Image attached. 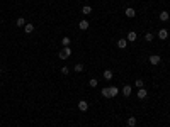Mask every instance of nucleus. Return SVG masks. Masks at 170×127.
<instances>
[{
    "mask_svg": "<svg viewBox=\"0 0 170 127\" xmlns=\"http://www.w3.org/2000/svg\"><path fill=\"white\" fill-rule=\"evenodd\" d=\"M82 14H84V15L92 14V7H90V5H84V7H82Z\"/></svg>",
    "mask_w": 170,
    "mask_h": 127,
    "instance_id": "11",
    "label": "nucleus"
},
{
    "mask_svg": "<svg viewBox=\"0 0 170 127\" xmlns=\"http://www.w3.org/2000/svg\"><path fill=\"white\" fill-rule=\"evenodd\" d=\"M136 15V12H135V9H131V7H128L126 9V17H129V19H133V17Z\"/></svg>",
    "mask_w": 170,
    "mask_h": 127,
    "instance_id": "9",
    "label": "nucleus"
},
{
    "mask_svg": "<svg viewBox=\"0 0 170 127\" xmlns=\"http://www.w3.org/2000/svg\"><path fill=\"white\" fill-rule=\"evenodd\" d=\"M136 95H138V98L140 100H143V98H146V95H148V92L145 88H138V92H136Z\"/></svg>",
    "mask_w": 170,
    "mask_h": 127,
    "instance_id": "5",
    "label": "nucleus"
},
{
    "mask_svg": "<svg viewBox=\"0 0 170 127\" xmlns=\"http://www.w3.org/2000/svg\"><path fill=\"white\" fill-rule=\"evenodd\" d=\"M89 25H90V24H89V20H85V19L78 22V27H80L82 31H87V29H89Z\"/></svg>",
    "mask_w": 170,
    "mask_h": 127,
    "instance_id": "6",
    "label": "nucleus"
},
{
    "mask_svg": "<svg viewBox=\"0 0 170 127\" xmlns=\"http://www.w3.org/2000/svg\"><path fill=\"white\" fill-rule=\"evenodd\" d=\"M168 19H170V14L167 12V10L160 12V20H162V22H165V20H168Z\"/></svg>",
    "mask_w": 170,
    "mask_h": 127,
    "instance_id": "8",
    "label": "nucleus"
},
{
    "mask_svg": "<svg viewBox=\"0 0 170 127\" xmlns=\"http://www.w3.org/2000/svg\"><path fill=\"white\" fill-rule=\"evenodd\" d=\"M104 78H106V80H112V71L106 70V71H104Z\"/></svg>",
    "mask_w": 170,
    "mask_h": 127,
    "instance_id": "15",
    "label": "nucleus"
},
{
    "mask_svg": "<svg viewBox=\"0 0 170 127\" xmlns=\"http://www.w3.org/2000/svg\"><path fill=\"white\" fill-rule=\"evenodd\" d=\"M136 37H138V36H136V32H135V31H131V32L128 34V37H126V39H128L129 42H133V41H136Z\"/></svg>",
    "mask_w": 170,
    "mask_h": 127,
    "instance_id": "13",
    "label": "nucleus"
},
{
    "mask_svg": "<svg viewBox=\"0 0 170 127\" xmlns=\"http://www.w3.org/2000/svg\"><path fill=\"white\" fill-rule=\"evenodd\" d=\"M135 85L138 86V88H143V80L141 78H136V81H135Z\"/></svg>",
    "mask_w": 170,
    "mask_h": 127,
    "instance_id": "19",
    "label": "nucleus"
},
{
    "mask_svg": "<svg viewBox=\"0 0 170 127\" xmlns=\"http://www.w3.org/2000/svg\"><path fill=\"white\" fill-rule=\"evenodd\" d=\"M160 61H162V58L158 56V54H151L150 56V63L151 64H160Z\"/></svg>",
    "mask_w": 170,
    "mask_h": 127,
    "instance_id": "3",
    "label": "nucleus"
},
{
    "mask_svg": "<svg viewBox=\"0 0 170 127\" xmlns=\"http://www.w3.org/2000/svg\"><path fill=\"white\" fill-rule=\"evenodd\" d=\"M70 54H71V49L68 48V46H65V48L61 49L60 53H58V58H60V59H66V58L70 56Z\"/></svg>",
    "mask_w": 170,
    "mask_h": 127,
    "instance_id": "2",
    "label": "nucleus"
},
{
    "mask_svg": "<svg viewBox=\"0 0 170 127\" xmlns=\"http://www.w3.org/2000/svg\"><path fill=\"white\" fill-rule=\"evenodd\" d=\"M75 71H78V73H80V71H84V64H82V63L75 64Z\"/></svg>",
    "mask_w": 170,
    "mask_h": 127,
    "instance_id": "20",
    "label": "nucleus"
},
{
    "mask_svg": "<svg viewBox=\"0 0 170 127\" xmlns=\"http://www.w3.org/2000/svg\"><path fill=\"white\" fill-rule=\"evenodd\" d=\"M102 97H106V98H112V97H116L119 93V90L116 88V86H107V88H102Z\"/></svg>",
    "mask_w": 170,
    "mask_h": 127,
    "instance_id": "1",
    "label": "nucleus"
},
{
    "mask_svg": "<svg viewBox=\"0 0 170 127\" xmlns=\"http://www.w3.org/2000/svg\"><path fill=\"white\" fill-rule=\"evenodd\" d=\"M145 41L151 42V41H153V34H151V32H146V34H145Z\"/></svg>",
    "mask_w": 170,
    "mask_h": 127,
    "instance_id": "18",
    "label": "nucleus"
},
{
    "mask_svg": "<svg viewBox=\"0 0 170 127\" xmlns=\"http://www.w3.org/2000/svg\"><path fill=\"white\" fill-rule=\"evenodd\" d=\"M61 42H63V46H70V37H63Z\"/></svg>",
    "mask_w": 170,
    "mask_h": 127,
    "instance_id": "22",
    "label": "nucleus"
},
{
    "mask_svg": "<svg viewBox=\"0 0 170 127\" xmlns=\"http://www.w3.org/2000/svg\"><path fill=\"white\" fill-rule=\"evenodd\" d=\"M26 25V20H24V17H19L17 19V27H24Z\"/></svg>",
    "mask_w": 170,
    "mask_h": 127,
    "instance_id": "16",
    "label": "nucleus"
},
{
    "mask_svg": "<svg viewBox=\"0 0 170 127\" xmlns=\"http://www.w3.org/2000/svg\"><path fill=\"white\" fill-rule=\"evenodd\" d=\"M128 125H129V127H135V125H136V119H135V117H129V119H128Z\"/></svg>",
    "mask_w": 170,
    "mask_h": 127,
    "instance_id": "17",
    "label": "nucleus"
},
{
    "mask_svg": "<svg viewBox=\"0 0 170 127\" xmlns=\"http://www.w3.org/2000/svg\"><path fill=\"white\" fill-rule=\"evenodd\" d=\"M61 73H63V75H68V73H70V70H68V66H63V68H61Z\"/></svg>",
    "mask_w": 170,
    "mask_h": 127,
    "instance_id": "23",
    "label": "nucleus"
},
{
    "mask_svg": "<svg viewBox=\"0 0 170 127\" xmlns=\"http://www.w3.org/2000/svg\"><path fill=\"white\" fill-rule=\"evenodd\" d=\"M97 83H99V81H97V80H95V78H90V81H89V85H90V86H92V88H94V86H97Z\"/></svg>",
    "mask_w": 170,
    "mask_h": 127,
    "instance_id": "21",
    "label": "nucleus"
},
{
    "mask_svg": "<svg viewBox=\"0 0 170 127\" xmlns=\"http://www.w3.org/2000/svg\"><path fill=\"white\" fill-rule=\"evenodd\" d=\"M126 46H128V39H119L117 41V48L119 49H124Z\"/></svg>",
    "mask_w": 170,
    "mask_h": 127,
    "instance_id": "10",
    "label": "nucleus"
},
{
    "mask_svg": "<svg viewBox=\"0 0 170 127\" xmlns=\"http://www.w3.org/2000/svg\"><path fill=\"white\" fill-rule=\"evenodd\" d=\"M122 95H124V97L131 95V86H129V85H124V88H122Z\"/></svg>",
    "mask_w": 170,
    "mask_h": 127,
    "instance_id": "12",
    "label": "nucleus"
},
{
    "mask_svg": "<svg viewBox=\"0 0 170 127\" xmlns=\"http://www.w3.org/2000/svg\"><path fill=\"white\" fill-rule=\"evenodd\" d=\"M0 71H2V70H0Z\"/></svg>",
    "mask_w": 170,
    "mask_h": 127,
    "instance_id": "24",
    "label": "nucleus"
},
{
    "mask_svg": "<svg viewBox=\"0 0 170 127\" xmlns=\"http://www.w3.org/2000/svg\"><path fill=\"white\" fill-rule=\"evenodd\" d=\"M24 31H26V34H31L34 31V24H26L24 25Z\"/></svg>",
    "mask_w": 170,
    "mask_h": 127,
    "instance_id": "14",
    "label": "nucleus"
},
{
    "mask_svg": "<svg viewBox=\"0 0 170 127\" xmlns=\"http://www.w3.org/2000/svg\"><path fill=\"white\" fill-rule=\"evenodd\" d=\"M158 37H160V39H163V41H165V39L168 37V32H167V29H160V31H158Z\"/></svg>",
    "mask_w": 170,
    "mask_h": 127,
    "instance_id": "7",
    "label": "nucleus"
},
{
    "mask_svg": "<svg viewBox=\"0 0 170 127\" xmlns=\"http://www.w3.org/2000/svg\"><path fill=\"white\" fill-rule=\"evenodd\" d=\"M78 110L87 112V110H89V103H87L85 100H80V102H78Z\"/></svg>",
    "mask_w": 170,
    "mask_h": 127,
    "instance_id": "4",
    "label": "nucleus"
}]
</instances>
